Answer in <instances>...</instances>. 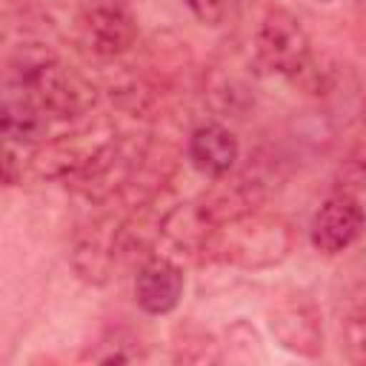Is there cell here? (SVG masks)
Instances as JSON below:
<instances>
[{
  "mask_svg": "<svg viewBox=\"0 0 366 366\" xmlns=\"http://www.w3.org/2000/svg\"><path fill=\"white\" fill-rule=\"evenodd\" d=\"M340 346L352 360H366V306H355L343 315Z\"/></svg>",
  "mask_w": 366,
  "mask_h": 366,
  "instance_id": "cell-10",
  "label": "cell"
},
{
  "mask_svg": "<svg viewBox=\"0 0 366 366\" xmlns=\"http://www.w3.org/2000/svg\"><path fill=\"white\" fill-rule=\"evenodd\" d=\"M254 57L266 71L295 80L312 63V40L300 17L289 9H269L254 29Z\"/></svg>",
  "mask_w": 366,
  "mask_h": 366,
  "instance_id": "cell-3",
  "label": "cell"
},
{
  "mask_svg": "<svg viewBox=\"0 0 366 366\" xmlns=\"http://www.w3.org/2000/svg\"><path fill=\"white\" fill-rule=\"evenodd\" d=\"M51 126V114L20 86L6 83L3 92V106H0V129L9 143L20 146H34L46 140Z\"/></svg>",
  "mask_w": 366,
  "mask_h": 366,
  "instance_id": "cell-8",
  "label": "cell"
},
{
  "mask_svg": "<svg viewBox=\"0 0 366 366\" xmlns=\"http://www.w3.org/2000/svg\"><path fill=\"white\" fill-rule=\"evenodd\" d=\"M77 40L89 54L100 60H112L134 49L137 20L123 3L100 0V3H92L77 17Z\"/></svg>",
  "mask_w": 366,
  "mask_h": 366,
  "instance_id": "cell-4",
  "label": "cell"
},
{
  "mask_svg": "<svg viewBox=\"0 0 366 366\" xmlns=\"http://www.w3.org/2000/svg\"><path fill=\"white\" fill-rule=\"evenodd\" d=\"M3 183H6V186H14V183H17V154H14L11 143L6 146V160H3Z\"/></svg>",
  "mask_w": 366,
  "mask_h": 366,
  "instance_id": "cell-12",
  "label": "cell"
},
{
  "mask_svg": "<svg viewBox=\"0 0 366 366\" xmlns=\"http://www.w3.org/2000/svg\"><path fill=\"white\" fill-rule=\"evenodd\" d=\"M315 3H329V0H315Z\"/></svg>",
  "mask_w": 366,
  "mask_h": 366,
  "instance_id": "cell-13",
  "label": "cell"
},
{
  "mask_svg": "<svg viewBox=\"0 0 366 366\" xmlns=\"http://www.w3.org/2000/svg\"><path fill=\"white\" fill-rule=\"evenodd\" d=\"M269 329L274 340L300 357H320L323 352V323L315 303L303 297L283 300L269 315Z\"/></svg>",
  "mask_w": 366,
  "mask_h": 366,
  "instance_id": "cell-6",
  "label": "cell"
},
{
  "mask_svg": "<svg viewBox=\"0 0 366 366\" xmlns=\"http://www.w3.org/2000/svg\"><path fill=\"white\" fill-rule=\"evenodd\" d=\"M292 246H295V232L280 214L249 209L223 220L209 237L206 252L214 260L240 269H269L283 263Z\"/></svg>",
  "mask_w": 366,
  "mask_h": 366,
  "instance_id": "cell-2",
  "label": "cell"
},
{
  "mask_svg": "<svg viewBox=\"0 0 366 366\" xmlns=\"http://www.w3.org/2000/svg\"><path fill=\"white\" fill-rule=\"evenodd\" d=\"M186 289L183 269L166 257L146 260L134 274V300L146 315H169L177 309Z\"/></svg>",
  "mask_w": 366,
  "mask_h": 366,
  "instance_id": "cell-7",
  "label": "cell"
},
{
  "mask_svg": "<svg viewBox=\"0 0 366 366\" xmlns=\"http://www.w3.org/2000/svg\"><path fill=\"white\" fill-rule=\"evenodd\" d=\"M9 83L29 92L51 114V120L80 117L97 100L94 86L80 71L63 66L49 49L40 46H26L17 54L9 69Z\"/></svg>",
  "mask_w": 366,
  "mask_h": 366,
  "instance_id": "cell-1",
  "label": "cell"
},
{
  "mask_svg": "<svg viewBox=\"0 0 366 366\" xmlns=\"http://www.w3.org/2000/svg\"><path fill=\"white\" fill-rule=\"evenodd\" d=\"M186 154L192 160V166L206 174V177H226L237 157H240V143L234 137V132H229L220 123H203L189 134V146Z\"/></svg>",
  "mask_w": 366,
  "mask_h": 366,
  "instance_id": "cell-9",
  "label": "cell"
},
{
  "mask_svg": "<svg viewBox=\"0 0 366 366\" xmlns=\"http://www.w3.org/2000/svg\"><path fill=\"white\" fill-rule=\"evenodd\" d=\"M366 229V212L360 200L352 192H337L320 203V209L312 217L309 237L312 246L323 254H340L346 252Z\"/></svg>",
  "mask_w": 366,
  "mask_h": 366,
  "instance_id": "cell-5",
  "label": "cell"
},
{
  "mask_svg": "<svg viewBox=\"0 0 366 366\" xmlns=\"http://www.w3.org/2000/svg\"><path fill=\"white\" fill-rule=\"evenodd\" d=\"M234 3H237V0H186L189 11L197 17V23L212 26V29H214V26H223V23L232 17Z\"/></svg>",
  "mask_w": 366,
  "mask_h": 366,
  "instance_id": "cell-11",
  "label": "cell"
}]
</instances>
